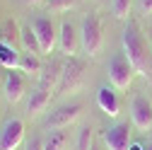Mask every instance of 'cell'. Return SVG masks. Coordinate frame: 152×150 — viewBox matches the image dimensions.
<instances>
[{"mask_svg": "<svg viewBox=\"0 0 152 150\" xmlns=\"http://www.w3.org/2000/svg\"><path fill=\"white\" fill-rule=\"evenodd\" d=\"M121 41H123V53L128 56V61L133 63L135 73L147 75V70H150V53H147V41H145V36H142L138 22L128 20Z\"/></svg>", "mask_w": 152, "mask_h": 150, "instance_id": "cell-1", "label": "cell"}, {"mask_svg": "<svg viewBox=\"0 0 152 150\" xmlns=\"http://www.w3.org/2000/svg\"><path fill=\"white\" fill-rule=\"evenodd\" d=\"M104 46V22L99 15H85L80 20V49L87 58L97 56Z\"/></svg>", "mask_w": 152, "mask_h": 150, "instance_id": "cell-2", "label": "cell"}, {"mask_svg": "<svg viewBox=\"0 0 152 150\" xmlns=\"http://www.w3.org/2000/svg\"><path fill=\"white\" fill-rule=\"evenodd\" d=\"M109 80L116 90H128L130 82H133V75H135V68L128 61V56L121 51V53H113L111 61H109Z\"/></svg>", "mask_w": 152, "mask_h": 150, "instance_id": "cell-3", "label": "cell"}, {"mask_svg": "<svg viewBox=\"0 0 152 150\" xmlns=\"http://www.w3.org/2000/svg\"><path fill=\"white\" fill-rule=\"evenodd\" d=\"M82 116V104H61L56 107L53 111H48V116L44 119V126L51 128V131H61V128H68L70 124H75Z\"/></svg>", "mask_w": 152, "mask_h": 150, "instance_id": "cell-4", "label": "cell"}, {"mask_svg": "<svg viewBox=\"0 0 152 150\" xmlns=\"http://www.w3.org/2000/svg\"><path fill=\"white\" fill-rule=\"evenodd\" d=\"M29 27L36 34V39H39L41 53H53L56 44H58V29H56L53 20H48V17H34Z\"/></svg>", "mask_w": 152, "mask_h": 150, "instance_id": "cell-5", "label": "cell"}, {"mask_svg": "<svg viewBox=\"0 0 152 150\" xmlns=\"http://www.w3.org/2000/svg\"><path fill=\"white\" fill-rule=\"evenodd\" d=\"M85 80V63L75 56H68V61L63 63V75H61V85L58 92H75Z\"/></svg>", "mask_w": 152, "mask_h": 150, "instance_id": "cell-6", "label": "cell"}, {"mask_svg": "<svg viewBox=\"0 0 152 150\" xmlns=\"http://www.w3.org/2000/svg\"><path fill=\"white\" fill-rule=\"evenodd\" d=\"M130 121L138 131H152V102L145 95L130 99Z\"/></svg>", "mask_w": 152, "mask_h": 150, "instance_id": "cell-7", "label": "cell"}, {"mask_svg": "<svg viewBox=\"0 0 152 150\" xmlns=\"http://www.w3.org/2000/svg\"><path fill=\"white\" fill-rule=\"evenodd\" d=\"M27 92V78L22 70H7L3 78V97L7 104H17Z\"/></svg>", "mask_w": 152, "mask_h": 150, "instance_id": "cell-8", "label": "cell"}, {"mask_svg": "<svg viewBox=\"0 0 152 150\" xmlns=\"http://www.w3.org/2000/svg\"><path fill=\"white\" fill-rule=\"evenodd\" d=\"M22 140H24V121L7 119L0 128V150H17Z\"/></svg>", "mask_w": 152, "mask_h": 150, "instance_id": "cell-9", "label": "cell"}, {"mask_svg": "<svg viewBox=\"0 0 152 150\" xmlns=\"http://www.w3.org/2000/svg\"><path fill=\"white\" fill-rule=\"evenodd\" d=\"M58 49L65 56H75L80 49V27L72 20H63L58 27Z\"/></svg>", "mask_w": 152, "mask_h": 150, "instance_id": "cell-10", "label": "cell"}, {"mask_svg": "<svg viewBox=\"0 0 152 150\" xmlns=\"http://www.w3.org/2000/svg\"><path fill=\"white\" fill-rule=\"evenodd\" d=\"M104 145L109 150H128L130 148V126H128V121L109 126L104 131Z\"/></svg>", "mask_w": 152, "mask_h": 150, "instance_id": "cell-11", "label": "cell"}, {"mask_svg": "<svg viewBox=\"0 0 152 150\" xmlns=\"http://www.w3.org/2000/svg\"><path fill=\"white\" fill-rule=\"evenodd\" d=\"M61 75H63V61L58 58H51L41 73H39V87H46V90H56L61 85Z\"/></svg>", "mask_w": 152, "mask_h": 150, "instance_id": "cell-12", "label": "cell"}, {"mask_svg": "<svg viewBox=\"0 0 152 150\" xmlns=\"http://www.w3.org/2000/svg\"><path fill=\"white\" fill-rule=\"evenodd\" d=\"M97 104H99V109L104 111L106 116H118V111H121L118 95H116L113 87H109V85H102V87L97 90Z\"/></svg>", "mask_w": 152, "mask_h": 150, "instance_id": "cell-13", "label": "cell"}, {"mask_svg": "<svg viewBox=\"0 0 152 150\" xmlns=\"http://www.w3.org/2000/svg\"><path fill=\"white\" fill-rule=\"evenodd\" d=\"M51 104V90L46 87H34L29 92V97H27V114L29 116H36V114H41V111Z\"/></svg>", "mask_w": 152, "mask_h": 150, "instance_id": "cell-14", "label": "cell"}, {"mask_svg": "<svg viewBox=\"0 0 152 150\" xmlns=\"http://www.w3.org/2000/svg\"><path fill=\"white\" fill-rule=\"evenodd\" d=\"M41 61H39V53H22L20 56V68L17 70H22V73H27V75H39L41 73Z\"/></svg>", "mask_w": 152, "mask_h": 150, "instance_id": "cell-15", "label": "cell"}, {"mask_svg": "<svg viewBox=\"0 0 152 150\" xmlns=\"http://www.w3.org/2000/svg\"><path fill=\"white\" fill-rule=\"evenodd\" d=\"M20 56L22 53H17L15 46H7V44L0 41V63H3L7 70H17L20 68Z\"/></svg>", "mask_w": 152, "mask_h": 150, "instance_id": "cell-16", "label": "cell"}, {"mask_svg": "<svg viewBox=\"0 0 152 150\" xmlns=\"http://www.w3.org/2000/svg\"><path fill=\"white\" fill-rule=\"evenodd\" d=\"M20 41H22V46H24L27 53H39V56H41L39 39H36V34L31 32V27H22V29H20Z\"/></svg>", "mask_w": 152, "mask_h": 150, "instance_id": "cell-17", "label": "cell"}, {"mask_svg": "<svg viewBox=\"0 0 152 150\" xmlns=\"http://www.w3.org/2000/svg\"><path fill=\"white\" fill-rule=\"evenodd\" d=\"M65 143H68V138H65L63 131H51V133L41 140V148L44 150H63Z\"/></svg>", "mask_w": 152, "mask_h": 150, "instance_id": "cell-18", "label": "cell"}, {"mask_svg": "<svg viewBox=\"0 0 152 150\" xmlns=\"http://www.w3.org/2000/svg\"><path fill=\"white\" fill-rule=\"evenodd\" d=\"M17 39H20V29L15 27V22H12V20H7V22L0 24V41H3V44L15 46V41H17Z\"/></svg>", "mask_w": 152, "mask_h": 150, "instance_id": "cell-19", "label": "cell"}, {"mask_svg": "<svg viewBox=\"0 0 152 150\" xmlns=\"http://www.w3.org/2000/svg\"><path fill=\"white\" fill-rule=\"evenodd\" d=\"M92 145H94V131L89 126H82L77 136V150H89Z\"/></svg>", "mask_w": 152, "mask_h": 150, "instance_id": "cell-20", "label": "cell"}, {"mask_svg": "<svg viewBox=\"0 0 152 150\" xmlns=\"http://www.w3.org/2000/svg\"><path fill=\"white\" fill-rule=\"evenodd\" d=\"M77 5V0H46V7L51 12H68Z\"/></svg>", "mask_w": 152, "mask_h": 150, "instance_id": "cell-21", "label": "cell"}, {"mask_svg": "<svg viewBox=\"0 0 152 150\" xmlns=\"http://www.w3.org/2000/svg\"><path fill=\"white\" fill-rule=\"evenodd\" d=\"M130 5H133V0H113L111 10H113V15H116L118 20H126L128 12H130Z\"/></svg>", "mask_w": 152, "mask_h": 150, "instance_id": "cell-22", "label": "cell"}, {"mask_svg": "<svg viewBox=\"0 0 152 150\" xmlns=\"http://www.w3.org/2000/svg\"><path fill=\"white\" fill-rule=\"evenodd\" d=\"M27 150H44L41 148V138H31L29 145H27Z\"/></svg>", "mask_w": 152, "mask_h": 150, "instance_id": "cell-23", "label": "cell"}, {"mask_svg": "<svg viewBox=\"0 0 152 150\" xmlns=\"http://www.w3.org/2000/svg\"><path fill=\"white\" fill-rule=\"evenodd\" d=\"M140 7L145 12H152V0H140Z\"/></svg>", "mask_w": 152, "mask_h": 150, "instance_id": "cell-24", "label": "cell"}, {"mask_svg": "<svg viewBox=\"0 0 152 150\" xmlns=\"http://www.w3.org/2000/svg\"><path fill=\"white\" fill-rule=\"evenodd\" d=\"M128 150H145V145H140V143H130Z\"/></svg>", "mask_w": 152, "mask_h": 150, "instance_id": "cell-25", "label": "cell"}, {"mask_svg": "<svg viewBox=\"0 0 152 150\" xmlns=\"http://www.w3.org/2000/svg\"><path fill=\"white\" fill-rule=\"evenodd\" d=\"M27 5H41V3H46V0H24Z\"/></svg>", "mask_w": 152, "mask_h": 150, "instance_id": "cell-26", "label": "cell"}, {"mask_svg": "<svg viewBox=\"0 0 152 150\" xmlns=\"http://www.w3.org/2000/svg\"><path fill=\"white\" fill-rule=\"evenodd\" d=\"M89 150H99V145H97V143H94V145H92V148H89Z\"/></svg>", "mask_w": 152, "mask_h": 150, "instance_id": "cell-27", "label": "cell"}, {"mask_svg": "<svg viewBox=\"0 0 152 150\" xmlns=\"http://www.w3.org/2000/svg\"><path fill=\"white\" fill-rule=\"evenodd\" d=\"M145 150H152V140H150V143H147V148H145Z\"/></svg>", "mask_w": 152, "mask_h": 150, "instance_id": "cell-28", "label": "cell"}, {"mask_svg": "<svg viewBox=\"0 0 152 150\" xmlns=\"http://www.w3.org/2000/svg\"><path fill=\"white\" fill-rule=\"evenodd\" d=\"M0 87H3V82H0Z\"/></svg>", "mask_w": 152, "mask_h": 150, "instance_id": "cell-29", "label": "cell"}]
</instances>
